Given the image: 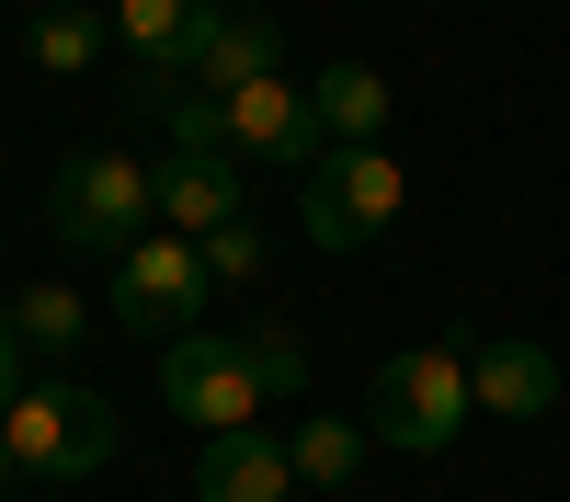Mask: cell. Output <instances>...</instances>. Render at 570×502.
I'll list each match as a JSON object with an SVG mask.
<instances>
[{"instance_id": "6da1fadb", "label": "cell", "mask_w": 570, "mask_h": 502, "mask_svg": "<svg viewBox=\"0 0 570 502\" xmlns=\"http://www.w3.org/2000/svg\"><path fill=\"white\" fill-rule=\"evenodd\" d=\"M468 411H480V388H468V332H422L411 354H389L365 377V434L400 445V456H445L468 434Z\"/></svg>"}, {"instance_id": "7a4b0ae2", "label": "cell", "mask_w": 570, "mask_h": 502, "mask_svg": "<svg viewBox=\"0 0 570 502\" xmlns=\"http://www.w3.org/2000/svg\"><path fill=\"white\" fill-rule=\"evenodd\" d=\"M149 217H160V160H137V149H69L58 195H46V228L69 252H115V263L149 240Z\"/></svg>"}, {"instance_id": "3957f363", "label": "cell", "mask_w": 570, "mask_h": 502, "mask_svg": "<svg viewBox=\"0 0 570 502\" xmlns=\"http://www.w3.org/2000/svg\"><path fill=\"white\" fill-rule=\"evenodd\" d=\"M0 434H12V456H23V480H91L115 456V400L104 388H80V377H35L12 411H0Z\"/></svg>"}, {"instance_id": "277c9868", "label": "cell", "mask_w": 570, "mask_h": 502, "mask_svg": "<svg viewBox=\"0 0 570 502\" xmlns=\"http://www.w3.org/2000/svg\"><path fill=\"white\" fill-rule=\"evenodd\" d=\"M206 308H217V274L206 252L183 240V228H149L126 263H115V319H126V343H183V332H206Z\"/></svg>"}, {"instance_id": "5b68a950", "label": "cell", "mask_w": 570, "mask_h": 502, "mask_svg": "<svg viewBox=\"0 0 570 502\" xmlns=\"http://www.w3.org/2000/svg\"><path fill=\"white\" fill-rule=\"evenodd\" d=\"M400 206H411V171H400L389 149H331L320 171H297V228H308V252H365Z\"/></svg>"}, {"instance_id": "8992f818", "label": "cell", "mask_w": 570, "mask_h": 502, "mask_svg": "<svg viewBox=\"0 0 570 502\" xmlns=\"http://www.w3.org/2000/svg\"><path fill=\"white\" fill-rule=\"evenodd\" d=\"M160 400H171L195 434H252V423H263V377H252L240 332H183V343L160 354Z\"/></svg>"}, {"instance_id": "52a82bcc", "label": "cell", "mask_w": 570, "mask_h": 502, "mask_svg": "<svg viewBox=\"0 0 570 502\" xmlns=\"http://www.w3.org/2000/svg\"><path fill=\"white\" fill-rule=\"evenodd\" d=\"M228 160L320 171V160H331V126H320V104H308V80H252V91H228Z\"/></svg>"}, {"instance_id": "ba28073f", "label": "cell", "mask_w": 570, "mask_h": 502, "mask_svg": "<svg viewBox=\"0 0 570 502\" xmlns=\"http://www.w3.org/2000/svg\"><path fill=\"white\" fill-rule=\"evenodd\" d=\"M468 388H480V411H502V423H548L559 411V354L491 332V343H468Z\"/></svg>"}, {"instance_id": "9c48e42d", "label": "cell", "mask_w": 570, "mask_h": 502, "mask_svg": "<svg viewBox=\"0 0 570 502\" xmlns=\"http://www.w3.org/2000/svg\"><path fill=\"white\" fill-rule=\"evenodd\" d=\"M217 12H228V0H115V35H126V58H137V69L195 80V58H206Z\"/></svg>"}, {"instance_id": "30bf717a", "label": "cell", "mask_w": 570, "mask_h": 502, "mask_svg": "<svg viewBox=\"0 0 570 502\" xmlns=\"http://www.w3.org/2000/svg\"><path fill=\"white\" fill-rule=\"evenodd\" d=\"M308 104H320V126H331V149H389V126H400V91H389L376 58H320Z\"/></svg>"}, {"instance_id": "8fae6325", "label": "cell", "mask_w": 570, "mask_h": 502, "mask_svg": "<svg viewBox=\"0 0 570 502\" xmlns=\"http://www.w3.org/2000/svg\"><path fill=\"white\" fill-rule=\"evenodd\" d=\"M195 502H297V469H285V434H206L195 456Z\"/></svg>"}, {"instance_id": "7c38bea8", "label": "cell", "mask_w": 570, "mask_h": 502, "mask_svg": "<svg viewBox=\"0 0 570 502\" xmlns=\"http://www.w3.org/2000/svg\"><path fill=\"white\" fill-rule=\"evenodd\" d=\"M195 80L217 91V104H228V91H252V80H285V23H274V12H217Z\"/></svg>"}, {"instance_id": "4fadbf2b", "label": "cell", "mask_w": 570, "mask_h": 502, "mask_svg": "<svg viewBox=\"0 0 570 502\" xmlns=\"http://www.w3.org/2000/svg\"><path fill=\"white\" fill-rule=\"evenodd\" d=\"M228 217H240V160H160V228L217 240Z\"/></svg>"}, {"instance_id": "5bb4252c", "label": "cell", "mask_w": 570, "mask_h": 502, "mask_svg": "<svg viewBox=\"0 0 570 502\" xmlns=\"http://www.w3.org/2000/svg\"><path fill=\"white\" fill-rule=\"evenodd\" d=\"M365 423H343V411H308L297 434H285V469H297V491H343L354 469H365Z\"/></svg>"}, {"instance_id": "9a60e30c", "label": "cell", "mask_w": 570, "mask_h": 502, "mask_svg": "<svg viewBox=\"0 0 570 502\" xmlns=\"http://www.w3.org/2000/svg\"><path fill=\"white\" fill-rule=\"evenodd\" d=\"M228 332H240V354H252V377H263V400H308V343L285 332V319H228Z\"/></svg>"}, {"instance_id": "2e32d148", "label": "cell", "mask_w": 570, "mask_h": 502, "mask_svg": "<svg viewBox=\"0 0 570 502\" xmlns=\"http://www.w3.org/2000/svg\"><path fill=\"white\" fill-rule=\"evenodd\" d=\"M104 35H115V23H91V12H35V35H23V58L69 80V69H91V58H104Z\"/></svg>"}, {"instance_id": "e0dca14e", "label": "cell", "mask_w": 570, "mask_h": 502, "mask_svg": "<svg viewBox=\"0 0 570 502\" xmlns=\"http://www.w3.org/2000/svg\"><path fill=\"white\" fill-rule=\"evenodd\" d=\"M12 332H23L35 354H69V343L91 332V308H80L69 286H35V297H12Z\"/></svg>"}, {"instance_id": "ac0fdd59", "label": "cell", "mask_w": 570, "mask_h": 502, "mask_svg": "<svg viewBox=\"0 0 570 502\" xmlns=\"http://www.w3.org/2000/svg\"><path fill=\"white\" fill-rule=\"evenodd\" d=\"M195 252H206V274H217V286H252V274L274 263V240H263V228H252V217H228V228H217V240H195Z\"/></svg>"}, {"instance_id": "d6986e66", "label": "cell", "mask_w": 570, "mask_h": 502, "mask_svg": "<svg viewBox=\"0 0 570 502\" xmlns=\"http://www.w3.org/2000/svg\"><path fill=\"white\" fill-rule=\"evenodd\" d=\"M23 354H35V343H23V332H12V319H0V411H12V400H23V388H35V365H23Z\"/></svg>"}, {"instance_id": "ffe728a7", "label": "cell", "mask_w": 570, "mask_h": 502, "mask_svg": "<svg viewBox=\"0 0 570 502\" xmlns=\"http://www.w3.org/2000/svg\"><path fill=\"white\" fill-rule=\"evenodd\" d=\"M12 480H23V456H12V434H0V491H12Z\"/></svg>"}]
</instances>
